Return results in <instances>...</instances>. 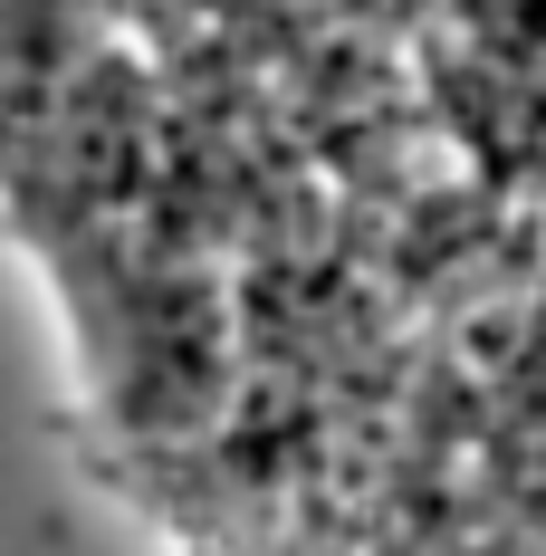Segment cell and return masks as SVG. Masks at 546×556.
<instances>
[{"instance_id":"cell-1","label":"cell","mask_w":546,"mask_h":556,"mask_svg":"<svg viewBox=\"0 0 546 556\" xmlns=\"http://www.w3.org/2000/svg\"><path fill=\"white\" fill-rule=\"evenodd\" d=\"M0 556H154L106 500L58 336L0 240Z\"/></svg>"}]
</instances>
